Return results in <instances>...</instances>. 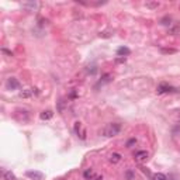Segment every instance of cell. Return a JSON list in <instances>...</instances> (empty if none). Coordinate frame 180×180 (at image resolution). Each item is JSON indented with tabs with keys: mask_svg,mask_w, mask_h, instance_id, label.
<instances>
[{
	"mask_svg": "<svg viewBox=\"0 0 180 180\" xmlns=\"http://www.w3.org/2000/svg\"><path fill=\"white\" fill-rule=\"evenodd\" d=\"M120 131H121V124H118V122H111V124H108L103 130V134H104V137H114Z\"/></svg>",
	"mask_w": 180,
	"mask_h": 180,
	"instance_id": "6da1fadb",
	"label": "cell"
},
{
	"mask_svg": "<svg viewBox=\"0 0 180 180\" xmlns=\"http://www.w3.org/2000/svg\"><path fill=\"white\" fill-rule=\"evenodd\" d=\"M172 92H176V89L172 87V86L168 85V83H160V85L158 86L159 94H162V93H172Z\"/></svg>",
	"mask_w": 180,
	"mask_h": 180,
	"instance_id": "7a4b0ae2",
	"label": "cell"
},
{
	"mask_svg": "<svg viewBox=\"0 0 180 180\" xmlns=\"http://www.w3.org/2000/svg\"><path fill=\"white\" fill-rule=\"evenodd\" d=\"M25 176L30 177L31 180H42L44 179V174L41 172H37V170H28L25 173Z\"/></svg>",
	"mask_w": 180,
	"mask_h": 180,
	"instance_id": "3957f363",
	"label": "cell"
},
{
	"mask_svg": "<svg viewBox=\"0 0 180 180\" xmlns=\"http://www.w3.org/2000/svg\"><path fill=\"white\" fill-rule=\"evenodd\" d=\"M75 132L77 134V137H80V139H85L86 138V131L82 130V124L79 121L75 122Z\"/></svg>",
	"mask_w": 180,
	"mask_h": 180,
	"instance_id": "277c9868",
	"label": "cell"
},
{
	"mask_svg": "<svg viewBox=\"0 0 180 180\" xmlns=\"http://www.w3.org/2000/svg\"><path fill=\"white\" fill-rule=\"evenodd\" d=\"M34 94H37V89H25V90L20 92V97H23V99L33 97Z\"/></svg>",
	"mask_w": 180,
	"mask_h": 180,
	"instance_id": "5b68a950",
	"label": "cell"
},
{
	"mask_svg": "<svg viewBox=\"0 0 180 180\" xmlns=\"http://www.w3.org/2000/svg\"><path fill=\"white\" fill-rule=\"evenodd\" d=\"M134 156H135V160H138V162H145L149 155H148L147 151H138V152L135 153Z\"/></svg>",
	"mask_w": 180,
	"mask_h": 180,
	"instance_id": "8992f818",
	"label": "cell"
},
{
	"mask_svg": "<svg viewBox=\"0 0 180 180\" xmlns=\"http://www.w3.org/2000/svg\"><path fill=\"white\" fill-rule=\"evenodd\" d=\"M7 87L9 89H19L20 87V83H19V80L17 79H14V77H10L9 80H7Z\"/></svg>",
	"mask_w": 180,
	"mask_h": 180,
	"instance_id": "52a82bcc",
	"label": "cell"
},
{
	"mask_svg": "<svg viewBox=\"0 0 180 180\" xmlns=\"http://www.w3.org/2000/svg\"><path fill=\"white\" fill-rule=\"evenodd\" d=\"M130 54H131V51H130L128 48H127V46H120L118 49H117V55L118 56H127V55H130Z\"/></svg>",
	"mask_w": 180,
	"mask_h": 180,
	"instance_id": "ba28073f",
	"label": "cell"
},
{
	"mask_svg": "<svg viewBox=\"0 0 180 180\" xmlns=\"http://www.w3.org/2000/svg\"><path fill=\"white\" fill-rule=\"evenodd\" d=\"M52 116H54V113H52L51 110H46V111H42L40 117H41V120H44V121H45V120H51Z\"/></svg>",
	"mask_w": 180,
	"mask_h": 180,
	"instance_id": "9c48e42d",
	"label": "cell"
},
{
	"mask_svg": "<svg viewBox=\"0 0 180 180\" xmlns=\"http://www.w3.org/2000/svg\"><path fill=\"white\" fill-rule=\"evenodd\" d=\"M145 6H147L148 9H151V10H155V9H158V7L160 6V3H159V2H147Z\"/></svg>",
	"mask_w": 180,
	"mask_h": 180,
	"instance_id": "30bf717a",
	"label": "cell"
},
{
	"mask_svg": "<svg viewBox=\"0 0 180 180\" xmlns=\"http://www.w3.org/2000/svg\"><path fill=\"white\" fill-rule=\"evenodd\" d=\"M120 160H121V155H120V153L114 152L113 155L110 156V162H111V163H118Z\"/></svg>",
	"mask_w": 180,
	"mask_h": 180,
	"instance_id": "8fae6325",
	"label": "cell"
},
{
	"mask_svg": "<svg viewBox=\"0 0 180 180\" xmlns=\"http://www.w3.org/2000/svg\"><path fill=\"white\" fill-rule=\"evenodd\" d=\"M111 82V75L110 73H106L103 77H101V80L99 82V85H104V83H108Z\"/></svg>",
	"mask_w": 180,
	"mask_h": 180,
	"instance_id": "7c38bea8",
	"label": "cell"
},
{
	"mask_svg": "<svg viewBox=\"0 0 180 180\" xmlns=\"http://www.w3.org/2000/svg\"><path fill=\"white\" fill-rule=\"evenodd\" d=\"M3 179L4 180H17V179H15V176H14V173H11V172H4Z\"/></svg>",
	"mask_w": 180,
	"mask_h": 180,
	"instance_id": "4fadbf2b",
	"label": "cell"
},
{
	"mask_svg": "<svg viewBox=\"0 0 180 180\" xmlns=\"http://www.w3.org/2000/svg\"><path fill=\"white\" fill-rule=\"evenodd\" d=\"M23 7H25V9H30V10H33V11H34V10L38 7V4L31 2V3H24V4H23Z\"/></svg>",
	"mask_w": 180,
	"mask_h": 180,
	"instance_id": "5bb4252c",
	"label": "cell"
},
{
	"mask_svg": "<svg viewBox=\"0 0 180 180\" xmlns=\"http://www.w3.org/2000/svg\"><path fill=\"white\" fill-rule=\"evenodd\" d=\"M83 176H85L87 180H90L93 176H94V173H93V170H92V169H86V170H85V173H83Z\"/></svg>",
	"mask_w": 180,
	"mask_h": 180,
	"instance_id": "9a60e30c",
	"label": "cell"
},
{
	"mask_svg": "<svg viewBox=\"0 0 180 180\" xmlns=\"http://www.w3.org/2000/svg\"><path fill=\"white\" fill-rule=\"evenodd\" d=\"M152 179H153V180H168V177H166L163 173H155Z\"/></svg>",
	"mask_w": 180,
	"mask_h": 180,
	"instance_id": "2e32d148",
	"label": "cell"
},
{
	"mask_svg": "<svg viewBox=\"0 0 180 180\" xmlns=\"http://www.w3.org/2000/svg\"><path fill=\"white\" fill-rule=\"evenodd\" d=\"M111 35H113V33H111V31H103V33L99 34V37H100V38H110Z\"/></svg>",
	"mask_w": 180,
	"mask_h": 180,
	"instance_id": "e0dca14e",
	"label": "cell"
},
{
	"mask_svg": "<svg viewBox=\"0 0 180 180\" xmlns=\"http://www.w3.org/2000/svg\"><path fill=\"white\" fill-rule=\"evenodd\" d=\"M160 52H162V54H176V49H173V48H162Z\"/></svg>",
	"mask_w": 180,
	"mask_h": 180,
	"instance_id": "ac0fdd59",
	"label": "cell"
},
{
	"mask_svg": "<svg viewBox=\"0 0 180 180\" xmlns=\"http://www.w3.org/2000/svg\"><path fill=\"white\" fill-rule=\"evenodd\" d=\"M170 17H169V15H166V17H163V19L160 20V24H163V25H169L170 24Z\"/></svg>",
	"mask_w": 180,
	"mask_h": 180,
	"instance_id": "d6986e66",
	"label": "cell"
},
{
	"mask_svg": "<svg viewBox=\"0 0 180 180\" xmlns=\"http://www.w3.org/2000/svg\"><path fill=\"white\" fill-rule=\"evenodd\" d=\"M169 33L170 34H179L180 33V24H177L176 27H172L170 30H169Z\"/></svg>",
	"mask_w": 180,
	"mask_h": 180,
	"instance_id": "ffe728a7",
	"label": "cell"
},
{
	"mask_svg": "<svg viewBox=\"0 0 180 180\" xmlns=\"http://www.w3.org/2000/svg\"><path fill=\"white\" fill-rule=\"evenodd\" d=\"M134 143H137V139H135V138H132V139H130L128 142H127V147H131V145H134Z\"/></svg>",
	"mask_w": 180,
	"mask_h": 180,
	"instance_id": "44dd1931",
	"label": "cell"
},
{
	"mask_svg": "<svg viewBox=\"0 0 180 180\" xmlns=\"http://www.w3.org/2000/svg\"><path fill=\"white\" fill-rule=\"evenodd\" d=\"M116 62H117V64H124V62H125V58H124V56H121V58H117Z\"/></svg>",
	"mask_w": 180,
	"mask_h": 180,
	"instance_id": "7402d4cb",
	"label": "cell"
},
{
	"mask_svg": "<svg viewBox=\"0 0 180 180\" xmlns=\"http://www.w3.org/2000/svg\"><path fill=\"white\" fill-rule=\"evenodd\" d=\"M90 180H103V176H100V174H97V176H93Z\"/></svg>",
	"mask_w": 180,
	"mask_h": 180,
	"instance_id": "603a6c76",
	"label": "cell"
},
{
	"mask_svg": "<svg viewBox=\"0 0 180 180\" xmlns=\"http://www.w3.org/2000/svg\"><path fill=\"white\" fill-rule=\"evenodd\" d=\"M127 177H128V179H131V177H132V172H127Z\"/></svg>",
	"mask_w": 180,
	"mask_h": 180,
	"instance_id": "cb8c5ba5",
	"label": "cell"
}]
</instances>
